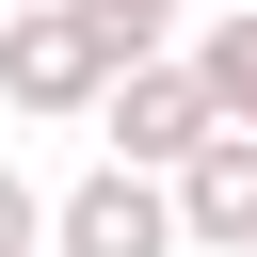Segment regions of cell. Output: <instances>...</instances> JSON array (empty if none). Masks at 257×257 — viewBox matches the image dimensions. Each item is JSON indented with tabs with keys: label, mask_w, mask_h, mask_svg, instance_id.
<instances>
[{
	"label": "cell",
	"mask_w": 257,
	"mask_h": 257,
	"mask_svg": "<svg viewBox=\"0 0 257 257\" xmlns=\"http://www.w3.org/2000/svg\"><path fill=\"white\" fill-rule=\"evenodd\" d=\"M112 80H128V48H112L96 0H0V96H16L32 128H80Z\"/></svg>",
	"instance_id": "obj_1"
},
{
	"label": "cell",
	"mask_w": 257,
	"mask_h": 257,
	"mask_svg": "<svg viewBox=\"0 0 257 257\" xmlns=\"http://www.w3.org/2000/svg\"><path fill=\"white\" fill-rule=\"evenodd\" d=\"M48 257H193V241H177V177L96 161L80 193H48Z\"/></svg>",
	"instance_id": "obj_2"
},
{
	"label": "cell",
	"mask_w": 257,
	"mask_h": 257,
	"mask_svg": "<svg viewBox=\"0 0 257 257\" xmlns=\"http://www.w3.org/2000/svg\"><path fill=\"white\" fill-rule=\"evenodd\" d=\"M96 128H112V161H145V177H177L225 112H209V80H193V48H145L112 96H96Z\"/></svg>",
	"instance_id": "obj_3"
},
{
	"label": "cell",
	"mask_w": 257,
	"mask_h": 257,
	"mask_svg": "<svg viewBox=\"0 0 257 257\" xmlns=\"http://www.w3.org/2000/svg\"><path fill=\"white\" fill-rule=\"evenodd\" d=\"M177 241H193V257H257V145H241V128H209V145L177 161Z\"/></svg>",
	"instance_id": "obj_4"
},
{
	"label": "cell",
	"mask_w": 257,
	"mask_h": 257,
	"mask_svg": "<svg viewBox=\"0 0 257 257\" xmlns=\"http://www.w3.org/2000/svg\"><path fill=\"white\" fill-rule=\"evenodd\" d=\"M193 80H209V112H225V128H241V145H257V0H241V16H209V32H193Z\"/></svg>",
	"instance_id": "obj_5"
},
{
	"label": "cell",
	"mask_w": 257,
	"mask_h": 257,
	"mask_svg": "<svg viewBox=\"0 0 257 257\" xmlns=\"http://www.w3.org/2000/svg\"><path fill=\"white\" fill-rule=\"evenodd\" d=\"M0 257H48V193H32L16 161H0Z\"/></svg>",
	"instance_id": "obj_6"
},
{
	"label": "cell",
	"mask_w": 257,
	"mask_h": 257,
	"mask_svg": "<svg viewBox=\"0 0 257 257\" xmlns=\"http://www.w3.org/2000/svg\"><path fill=\"white\" fill-rule=\"evenodd\" d=\"M96 16H112V48H128V64H145V48L177 32V0H96Z\"/></svg>",
	"instance_id": "obj_7"
}]
</instances>
